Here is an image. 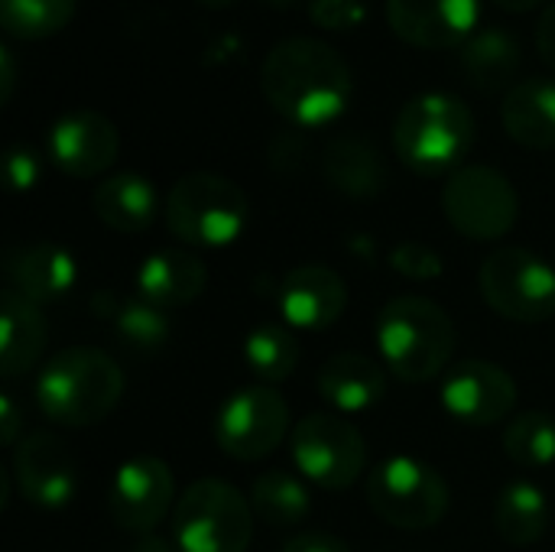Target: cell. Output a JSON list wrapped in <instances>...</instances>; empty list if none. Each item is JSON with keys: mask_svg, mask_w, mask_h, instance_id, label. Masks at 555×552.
Masks as SVG:
<instances>
[{"mask_svg": "<svg viewBox=\"0 0 555 552\" xmlns=\"http://www.w3.org/2000/svg\"><path fill=\"white\" fill-rule=\"evenodd\" d=\"M260 88L270 107L296 127H325L351 101L354 78L338 49L312 36L280 39L260 68Z\"/></svg>", "mask_w": 555, "mask_h": 552, "instance_id": "obj_1", "label": "cell"}, {"mask_svg": "<svg viewBox=\"0 0 555 552\" xmlns=\"http://www.w3.org/2000/svg\"><path fill=\"white\" fill-rule=\"evenodd\" d=\"M124 397L120 364L91 345L55 351L36 377V407L65 429H88L111 416Z\"/></svg>", "mask_w": 555, "mask_h": 552, "instance_id": "obj_2", "label": "cell"}, {"mask_svg": "<svg viewBox=\"0 0 555 552\" xmlns=\"http://www.w3.org/2000/svg\"><path fill=\"white\" fill-rule=\"evenodd\" d=\"M380 364L403 384H429L442 377L459 348L452 316L426 296L390 299L374 325Z\"/></svg>", "mask_w": 555, "mask_h": 552, "instance_id": "obj_3", "label": "cell"}, {"mask_svg": "<svg viewBox=\"0 0 555 552\" xmlns=\"http://www.w3.org/2000/svg\"><path fill=\"white\" fill-rule=\"evenodd\" d=\"M475 143L472 107L449 91H426L403 104L393 124V150L400 163L420 176H442L465 166Z\"/></svg>", "mask_w": 555, "mask_h": 552, "instance_id": "obj_4", "label": "cell"}, {"mask_svg": "<svg viewBox=\"0 0 555 552\" xmlns=\"http://www.w3.org/2000/svg\"><path fill=\"white\" fill-rule=\"evenodd\" d=\"M166 228L189 247H228L250 218L244 189L218 172H189L166 195Z\"/></svg>", "mask_w": 555, "mask_h": 552, "instance_id": "obj_5", "label": "cell"}, {"mask_svg": "<svg viewBox=\"0 0 555 552\" xmlns=\"http://www.w3.org/2000/svg\"><path fill=\"white\" fill-rule=\"evenodd\" d=\"M169 524L179 552H247L254 540L250 498L218 478L192 482Z\"/></svg>", "mask_w": 555, "mask_h": 552, "instance_id": "obj_6", "label": "cell"}, {"mask_svg": "<svg viewBox=\"0 0 555 552\" xmlns=\"http://www.w3.org/2000/svg\"><path fill=\"white\" fill-rule=\"evenodd\" d=\"M371 511L397 530H433L449 514V482L423 459L390 455L364 482Z\"/></svg>", "mask_w": 555, "mask_h": 552, "instance_id": "obj_7", "label": "cell"}, {"mask_svg": "<svg viewBox=\"0 0 555 552\" xmlns=\"http://www.w3.org/2000/svg\"><path fill=\"white\" fill-rule=\"evenodd\" d=\"M296 472L322 491H348L367 468V439L341 413H309L289 433Z\"/></svg>", "mask_w": 555, "mask_h": 552, "instance_id": "obj_8", "label": "cell"}, {"mask_svg": "<svg viewBox=\"0 0 555 552\" xmlns=\"http://www.w3.org/2000/svg\"><path fill=\"white\" fill-rule=\"evenodd\" d=\"M442 211L462 238L488 244L514 231L520 195L501 169L465 163L442 185Z\"/></svg>", "mask_w": 555, "mask_h": 552, "instance_id": "obj_9", "label": "cell"}, {"mask_svg": "<svg viewBox=\"0 0 555 552\" xmlns=\"http://www.w3.org/2000/svg\"><path fill=\"white\" fill-rule=\"evenodd\" d=\"M485 303L507 322L540 325L555 316V270L533 251L501 247L478 270Z\"/></svg>", "mask_w": 555, "mask_h": 552, "instance_id": "obj_10", "label": "cell"}, {"mask_svg": "<svg viewBox=\"0 0 555 552\" xmlns=\"http://www.w3.org/2000/svg\"><path fill=\"white\" fill-rule=\"evenodd\" d=\"M289 429V403L280 390L267 384L244 387L231 394L211 423V439L221 455L234 462H260L270 459Z\"/></svg>", "mask_w": 555, "mask_h": 552, "instance_id": "obj_11", "label": "cell"}, {"mask_svg": "<svg viewBox=\"0 0 555 552\" xmlns=\"http://www.w3.org/2000/svg\"><path fill=\"white\" fill-rule=\"evenodd\" d=\"M176 501L172 468L156 455H133L111 478L107 514L120 530L150 537L166 517H172Z\"/></svg>", "mask_w": 555, "mask_h": 552, "instance_id": "obj_12", "label": "cell"}, {"mask_svg": "<svg viewBox=\"0 0 555 552\" xmlns=\"http://www.w3.org/2000/svg\"><path fill=\"white\" fill-rule=\"evenodd\" d=\"M10 478L23 501L42 511H62L75 501L81 478L78 462L52 433H29L13 446Z\"/></svg>", "mask_w": 555, "mask_h": 552, "instance_id": "obj_13", "label": "cell"}, {"mask_svg": "<svg viewBox=\"0 0 555 552\" xmlns=\"http://www.w3.org/2000/svg\"><path fill=\"white\" fill-rule=\"evenodd\" d=\"M439 403L455 423L485 429L511 416L517 403V384L501 364L462 361L446 371Z\"/></svg>", "mask_w": 555, "mask_h": 552, "instance_id": "obj_14", "label": "cell"}, {"mask_svg": "<svg viewBox=\"0 0 555 552\" xmlns=\"http://www.w3.org/2000/svg\"><path fill=\"white\" fill-rule=\"evenodd\" d=\"M46 146H49L52 163L65 176L91 179V176H101L104 169L114 166V159L120 153V133L107 114L78 107V111L62 114L49 127Z\"/></svg>", "mask_w": 555, "mask_h": 552, "instance_id": "obj_15", "label": "cell"}, {"mask_svg": "<svg viewBox=\"0 0 555 552\" xmlns=\"http://www.w3.org/2000/svg\"><path fill=\"white\" fill-rule=\"evenodd\" d=\"M276 306L289 329L325 332L345 316L348 286L341 273L325 264H299L283 277L276 290Z\"/></svg>", "mask_w": 555, "mask_h": 552, "instance_id": "obj_16", "label": "cell"}, {"mask_svg": "<svg viewBox=\"0 0 555 552\" xmlns=\"http://www.w3.org/2000/svg\"><path fill=\"white\" fill-rule=\"evenodd\" d=\"M478 13V0H387V23L420 49L465 46L475 36Z\"/></svg>", "mask_w": 555, "mask_h": 552, "instance_id": "obj_17", "label": "cell"}, {"mask_svg": "<svg viewBox=\"0 0 555 552\" xmlns=\"http://www.w3.org/2000/svg\"><path fill=\"white\" fill-rule=\"evenodd\" d=\"M3 273H7L10 290H16L20 296H26L36 306H46V303H59L62 296H68L75 290L78 260L68 247L39 241V244L10 251Z\"/></svg>", "mask_w": 555, "mask_h": 552, "instance_id": "obj_18", "label": "cell"}, {"mask_svg": "<svg viewBox=\"0 0 555 552\" xmlns=\"http://www.w3.org/2000/svg\"><path fill=\"white\" fill-rule=\"evenodd\" d=\"M133 286H137L140 299H146L150 306H156L163 312H172V309L195 303L205 293L208 267L202 264L198 254H192L185 247L156 251L140 264Z\"/></svg>", "mask_w": 555, "mask_h": 552, "instance_id": "obj_19", "label": "cell"}, {"mask_svg": "<svg viewBox=\"0 0 555 552\" xmlns=\"http://www.w3.org/2000/svg\"><path fill=\"white\" fill-rule=\"evenodd\" d=\"M315 390L335 413H367L387 394V368L367 355L341 351L319 368Z\"/></svg>", "mask_w": 555, "mask_h": 552, "instance_id": "obj_20", "label": "cell"}, {"mask_svg": "<svg viewBox=\"0 0 555 552\" xmlns=\"http://www.w3.org/2000/svg\"><path fill=\"white\" fill-rule=\"evenodd\" d=\"M49 342V322L42 316V306L29 303L16 290H3L0 296V374L3 381L29 374Z\"/></svg>", "mask_w": 555, "mask_h": 552, "instance_id": "obj_21", "label": "cell"}, {"mask_svg": "<svg viewBox=\"0 0 555 552\" xmlns=\"http://www.w3.org/2000/svg\"><path fill=\"white\" fill-rule=\"evenodd\" d=\"M322 176L348 198H377L387 189V163L371 137L338 133L322 150Z\"/></svg>", "mask_w": 555, "mask_h": 552, "instance_id": "obj_22", "label": "cell"}, {"mask_svg": "<svg viewBox=\"0 0 555 552\" xmlns=\"http://www.w3.org/2000/svg\"><path fill=\"white\" fill-rule=\"evenodd\" d=\"M91 309L101 322H107L117 335V342L140 358H153L169 345L172 325L169 316L156 306H150L146 299L133 296V299H117L114 293H98L91 299Z\"/></svg>", "mask_w": 555, "mask_h": 552, "instance_id": "obj_23", "label": "cell"}, {"mask_svg": "<svg viewBox=\"0 0 555 552\" xmlns=\"http://www.w3.org/2000/svg\"><path fill=\"white\" fill-rule=\"evenodd\" d=\"M98 221L117 234L146 231L159 215V192L140 172H114L91 195Z\"/></svg>", "mask_w": 555, "mask_h": 552, "instance_id": "obj_24", "label": "cell"}, {"mask_svg": "<svg viewBox=\"0 0 555 552\" xmlns=\"http://www.w3.org/2000/svg\"><path fill=\"white\" fill-rule=\"evenodd\" d=\"M507 133L530 150L555 146V81L553 78H527L504 94L501 107Z\"/></svg>", "mask_w": 555, "mask_h": 552, "instance_id": "obj_25", "label": "cell"}, {"mask_svg": "<svg viewBox=\"0 0 555 552\" xmlns=\"http://www.w3.org/2000/svg\"><path fill=\"white\" fill-rule=\"evenodd\" d=\"M462 75L485 94H498L504 88H511V81L517 78L520 65H524V49L520 39L507 29H485L475 33L465 46H462Z\"/></svg>", "mask_w": 555, "mask_h": 552, "instance_id": "obj_26", "label": "cell"}, {"mask_svg": "<svg viewBox=\"0 0 555 552\" xmlns=\"http://www.w3.org/2000/svg\"><path fill=\"white\" fill-rule=\"evenodd\" d=\"M494 530L507 547H533L550 530V501L540 485L517 478L494 501Z\"/></svg>", "mask_w": 555, "mask_h": 552, "instance_id": "obj_27", "label": "cell"}, {"mask_svg": "<svg viewBox=\"0 0 555 552\" xmlns=\"http://www.w3.org/2000/svg\"><path fill=\"white\" fill-rule=\"evenodd\" d=\"M250 508L254 517L273 530H286V527H299L309 511H312V495L302 475L286 472V468H270L260 472L250 482Z\"/></svg>", "mask_w": 555, "mask_h": 552, "instance_id": "obj_28", "label": "cell"}, {"mask_svg": "<svg viewBox=\"0 0 555 552\" xmlns=\"http://www.w3.org/2000/svg\"><path fill=\"white\" fill-rule=\"evenodd\" d=\"M299 355L302 351L289 325H257L244 338V364L267 387L289 381L299 368Z\"/></svg>", "mask_w": 555, "mask_h": 552, "instance_id": "obj_29", "label": "cell"}, {"mask_svg": "<svg viewBox=\"0 0 555 552\" xmlns=\"http://www.w3.org/2000/svg\"><path fill=\"white\" fill-rule=\"evenodd\" d=\"M504 452L517 468L540 472L555 465V416L543 410H527L514 416L504 429Z\"/></svg>", "mask_w": 555, "mask_h": 552, "instance_id": "obj_30", "label": "cell"}, {"mask_svg": "<svg viewBox=\"0 0 555 552\" xmlns=\"http://www.w3.org/2000/svg\"><path fill=\"white\" fill-rule=\"evenodd\" d=\"M78 0H0V23L13 39L36 42L72 23Z\"/></svg>", "mask_w": 555, "mask_h": 552, "instance_id": "obj_31", "label": "cell"}, {"mask_svg": "<svg viewBox=\"0 0 555 552\" xmlns=\"http://www.w3.org/2000/svg\"><path fill=\"white\" fill-rule=\"evenodd\" d=\"M390 267L406 280L429 283V280H439L446 273V257L423 241H400L390 251Z\"/></svg>", "mask_w": 555, "mask_h": 552, "instance_id": "obj_32", "label": "cell"}, {"mask_svg": "<svg viewBox=\"0 0 555 552\" xmlns=\"http://www.w3.org/2000/svg\"><path fill=\"white\" fill-rule=\"evenodd\" d=\"M309 13H312V23H319L322 29H351L367 16V3L364 0H312Z\"/></svg>", "mask_w": 555, "mask_h": 552, "instance_id": "obj_33", "label": "cell"}, {"mask_svg": "<svg viewBox=\"0 0 555 552\" xmlns=\"http://www.w3.org/2000/svg\"><path fill=\"white\" fill-rule=\"evenodd\" d=\"M39 179V156L29 146H13L7 153V182L13 192H29Z\"/></svg>", "mask_w": 555, "mask_h": 552, "instance_id": "obj_34", "label": "cell"}, {"mask_svg": "<svg viewBox=\"0 0 555 552\" xmlns=\"http://www.w3.org/2000/svg\"><path fill=\"white\" fill-rule=\"evenodd\" d=\"M283 552H351V547L332 534H322V530H312V534H299L293 537Z\"/></svg>", "mask_w": 555, "mask_h": 552, "instance_id": "obj_35", "label": "cell"}, {"mask_svg": "<svg viewBox=\"0 0 555 552\" xmlns=\"http://www.w3.org/2000/svg\"><path fill=\"white\" fill-rule=\"evenodd\" d=\"M537 49H540L543 62L555 68V0L543 10V16L537 23Z\"/></svg>", "mask_w": 555, "mask_h": 552, "instance_id": "obj_36", "label": "cell"}, {"mask_svg": "<svg viewBox=\"0 0 555 552\" xmlns=\"http://www.w3.org/2000/svg\"><path fill=\"white\" fill-rule=\"evenodd\" d=\"M20 429H23V423H20V407L13 400V394H0V436H3V442L16 446Z\"/></svg>", "mask_w": 555, "mask_h": 552, "instance_id": "obj_37", "label": "cell"}, {"mask_svg": "<svg viewBox=\"0 0 555 552\" xmlns=\"http://www.w3.org/2000/svg\"><path fill=\"white\" fill-rule=\"evenodd\" d=\"M10 94H13V55L3 46L0 49V101H10Z\"/></svg>", "mask_w": 555, "mask_h": 552, "instance_id": "obj_38", "label": "cell"}, {"mask_svg": "<svg viewBox=\"0 0 555 552\" xmlns=\"http://www.w3.org/2000/svg\"><path fill=\"white\" fill-rule=\"evenodd\" d=\"M133 552H179V547H176V540L150 534V537H140V543L133 547Z\"/></svg>", "mask_w": 555, "mask_h": 552, "instance_id": "obj_39", "label": "cell"}, {"mask_svg": "<svg viewBox=\"0 0 555 552\" xmlns=\"http://www.w3.org/2000/svg\"><path fill=\"white\" fill-rule=\"evenodd\" d=\"M498 7H504V10H533V7H540L543 0H494Z\"/></svg>", "mask_w": 555, "mask_h": 552, "instance_id": "obj_40", "label": "cell"}, {"mask_svg": "<svg viewBox=\"0 0 555 552\" xmlns=\"http://www.w3.org/2000/svg\"><path fill=\"white\" fill-rule=\"evenodd\" d=\"M202 7H211V10H224V7H231L234 0H198Z\"/></svg>", "mask_w": 555, "mask_h": 552, "instance_id": "obj_41", "label": "cell"}, {"mask_svg": "<svg viewBox=\"0 0 555 552\" xmlns=\"http://www.w3.org/2000/svg\"><path fill=\"white\" fill-rule=\"evenodd\" d=\"M263 3H270V7H289V3H296V0H263Z\"/></svg>", "mask_w": 555, "mask_h": 552, "instance_id": "obj_42", "label": "cell"}]
</instances>
